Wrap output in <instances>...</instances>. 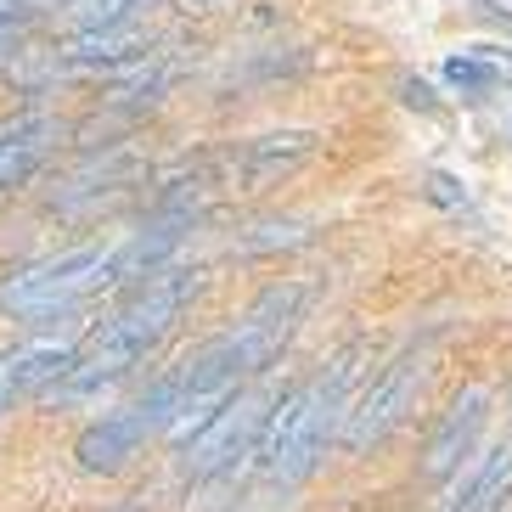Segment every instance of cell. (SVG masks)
<instances>
[{
  "label": "cell",
  "instance_id": "6da1fadb",
  "mask_svg": "<svg viewBox=\"0 0 512 512\" xmlns=\"http://www.w3.org/2000/svg\"><path fill=\"white\" fill-rule=\"evenodd\" d=\"M181 220H158V226L136 231L124 242H91V248H68L57 259H40L29 271H17L0 282V316L17 321H46V316H68L74 304L96 299L107 287L130 282V276H152L164 265V254L181 242Z\"/></svg>",
  "mask_w": 512,
  "mask_h": 512
},
{
  "label": "cell",
  "instance_id": "7a4b0ae2",
  "mask_svg": "<svg viewBox=\"0 0 512 512\" xmlns=\"http://www.w3.org/2000/svg\"><path fill=\"white\" fill-rule=\"evenodd\" d=\"M197 293H203V271L158 265L152 276H141L136 293L74 349V366L51 383V394L57 400H85V394H102L107 383H119L124 372H136V361H147L152 349L175 332V321L186 316V304Z\"/></svg>",
  "mask_w": 512,
  "mask_h": 512
},
{
  "label": "cell",
  "instance_id": "3957f363",
  "mask_svg": "<svg viewBox=\"0 0 512 512\" xmlns=\"http://www.w3.org/2000/svg\"><path fill=\"white\" fill-rule=\"evenodd\" d=\"M355 377V349H344L332 372L310 377L299 389H287L271 406L265 428L254 439V467L265 484H299L304 473H316L321 451H327L332 428L344 417V389Z\"/></svg>",
  "mask_w": 512,
  "mask_h": 512
},
{
  "label": "cell",
  "instance_id": "277c9868",
  "mask_svg": "<svg viewBox=\"0 0 512 512\" xmlns=\"http://www.w3.org/2000/svg\"><path fill=\"white\" fill-rule=\"evenodd\" d=\"M422 383H428V355H422V349H411V355H400V361L383 366V377L366 383L361 400L344 406V434H338V439H344V451L349 456H366L372 445H383V439L411 417Z\"/></svg>",
  "mask_w": 512,
  "mask_h": 512
},
{
  "label": "cell",
  "instance_id": "5b68a950",
  "mask_svg": "<svg viewBox=\"0 0 512 512\" xmlns=\"http://www.w3.org/2000/svg\"><path fill=\"white\" fill-rule=\"evenodd\" d=\"M271 406H276L271 389H237L226 406L181 445V467L192 479H214V473H226L237 456H254V439H259V428H265V417H271Z\"/></svg>",
  "mask_w": 512,
  "mask_h": 512
},
{
  "label": "cell",
  "instance_id": "8992f818",
  "mask_svg": "<svg viewBox=\"0 0 512 512\" xmlns=\"http://www.w3.org/2000/svg\"><path fill=\"white\" fill-rule=\"evenodd\" d=\"M484 417H490V389H484V383H467V389L456 394L451 406H445L439 428L428 434V456H422V473H428V479H451L456 467H462V456L473 451V445H479Z\"/></svg>",
  "mask_w": 512,
  "mask_h": 512
},
{
  "label": "cell",
  "instance_id": "52a82bcc",
  "mask_svg": "<svg viewBox=\"0 0 512 512\" xmlns=\"http://www.w3.org/2000/svg\"><path fill=\"white\" fill-rule=\"evenodd\" d=\"M74 349L68 338H34V344H17L0 355V411H12L23 394L51 389L68 366H74Z\"/></svg>",
  "mask_w": 512,
  "mask_h": 512
},
{
  "label": "cell",
  "instance_id": "ba28073f",
  "mask_svg": "<svg viewBox=\"0 0 512 512\" xmlns=\"http://www.w3.org/2000/svg\"><path fill=\"white\" fill-rule=\"evenodd\" d=\"M147 439H152V422L141 417L136 406H124V411H107L102 422H91V428L79 434L74 456H79L85 473H119V467L130 462Z\"/></svg>",
  "mask_w": 512,
  "mask_h": 512
},
{
  "label": "cell",
  "instance_id": "9c48e42d",
  "mask_svg": "<svg viewBox=\"0 0 512 512\" xmlns=\"http://www.w3.org/2000/svg\"><path fill=\"white\" fill-rule=\"evenodd\" d=\"M57 141H62V124L51 119V113H29V119L0 124V192L17 186V181H29L34 164H40Z\"/></svg>",
  "mask_w": 512,
  "mask_h": 512
},
{
  "label": "cell",
  "instance_id": "30bf717a",
  "mask_svg": "<svg viewBox=\"0 0 512 512\" xmlns=\"http://www.w3.org/2000/svg\"><path fill=\"white\" fill-rule=\"evenodd\" d=\"M310 152H316V136H310V130L259 136V141H248V147H242V158H231V181H237V186H259V181H271V175L299 169Z\"/></svg>",
  "mask_w": 512,
  "mask_h": 512
},
{
  "label": "cell",
  "instance_id": "8fae6325",
  "mask_svg": "<svg viewBox=\"0 0 512 512\" xmlns=\"http://www.w3.org/2000/svg\"><path fill=\"white\" fill-rule=\"evenodd\" d=\"M512 501V445H496L473 467V479L456 490L451 512H501Z\"/></svg>",
  "mask_w": 512,
  "mask_h": 512
},
{
  "label": "cell",
  "instance_id": "7c38bea8",
  "mask_svg": "<svg viewBox=\"0 0 512 512\" xmlns=\"http://www.w3.org/2000/svg\"><path fill=\"white\" fill-rule=\"evenodd\" d=\"M439 74H445V85H451V91L473 96V102H479V96H490V91L501 85V79H496V68H490V62L479 57V46H473V51H451Z\"/></svg>",
  "mask_w": 512,
  "mask_h": 512
},
{
  "label": "cell",
  "instance_id": "4fadbf2b",
  "mask_svg": "<svg viewBox=\"0 0 512 512\" xmlns=\"http://www.w3.org/2000/svg\"><path fill=\"white\" fill-rule=\"evenodd\" d=\"M147 0H74V17L85 29H124Z\"/></svg>",
  "mask_w": 512,
  "mask_h": 512
},
{
  "label": "cell",
  "instance_id": "5bb4252c",
  "mask_svg": "<svg viewBox=\"0 0 512 512\" xmlns=\"http://www.w3.org/2000/svg\"><path fill=\"white\" fill-rule=\"evenodd\" d=\"M422 192L434 197V203H445V209H462V203H467V186L456 181V175H445V169H434V175L422 181Z\"/></svg>",
  "mask_w": 512,
  "mask_h": 512
},
{
  "label": "cell",
  "instance_id": "9a60e30c",
  "mask_svg": "<svg viewBox=\"0 0 512 512\" xmlns=\"http://www.w3.org/2000/svg\"><path fill=\"white\" fill-rule=\"evenodd\" d=\"M17 40H23V12H6L0 6V57H12Z\"/></svg>",
  "mask_w": 512,
  "mask_h": 512
},
{
  "label": "cell",
  "instance_id": "2e32d148",
  "mask_svg": "<svg viewBox=\"0 0 512 512\" xmlns=\"http://www.w3.org/2000/svg\"><path fill=\"white\" fill-rule=\"evenodd\" d=\"M400 102L406 107H422V113H434V91H428V85H422V79H400Z\"/></svg>",
  "mask_w": 512,
  "mask_h": 512
},
{
  "label": "cell",
  "instance_id": "e0dca14e",
  "mask_svg": "<svg viewBox=\"0 0 512 512\" xmlns=\"http://www.w3.org/2000/svg\"><path fill=\"white\" fill-rule=\"evenodd\" d=\"M479 57L490 62V68H496V79H507V85H512V51H501V46H479Z\"/></svg>",
  "mask_w": 512,
  "mask_h": 512
},
{
  "label": "cell",
  "instance_id": "ac0fdd59",
  "mask_svg": "<svg viewBox=\"0 0 512 512\" xmlns=\"http://www.w3.org/2000/svg\"><path fill=\"white\" fill-rule=\"evenodd\" d=\"M181 6H214V0H181Z\"/></svg>",
  "mask_w": 512,
  "mask_h": 512
},
{
  "label": "cell",
  "instance_id": "d6986e66",
  "mask_svg": "<svg viewBox=\"0 0 512 512\" xmlns=\"http://www.w3.org/2000/svg\"><path fill=\"white\" fill-rule=\"evenodd\" d=\"M0 6H6V0H0ZM12 6H23V0H12Z\"/></svg>",
  "mask_w": 512,
  "mask_h": 512
}]
</instances>
